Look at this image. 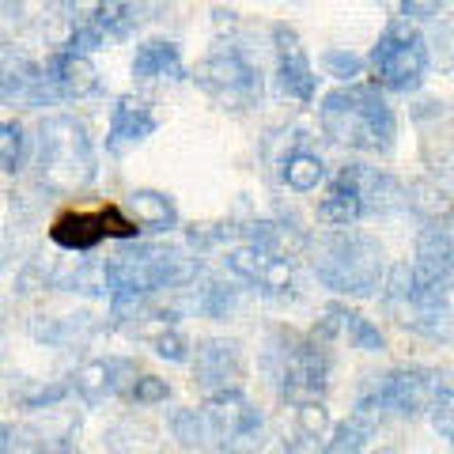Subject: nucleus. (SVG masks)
<instances>
[{"label": "nucleus", "instance_id": "28", "mask_svg": "<svg viewBox=\"0 0 454 454\" xmlns=\"http://www.w3.org/2000/svg\"><path fill=\"white\" fill-rule=\"evenodd\" d=\"M295 428H300L303 439H325V432H330V413H325L322 397H310V402L295 405Z\"/></svg>", "mask_w": 454, "mask_h": 454}, {"label": "nucleus", "instance_id": "15", "mask_svg": "<svg viewBox=\"0 0 454 454\" xmlns=\"http://www.w3.org/2000/svg\"><path fill=\"white\" fill-rule=\"evenodd\" d=\"M155 114L152 106L145 103V98H137V95H121L118 103H114L110 110V129H106V152L110 155H121V152H129L137 148L140 140H148L155 133Z\"/></svg>", "mask_w": 454, "mask_h": 454}, {"label": "nucleus", "instance_id": "35", "mask_svg": "<svg viewBox=\"0 0 454 454\" xmlns=\"http://www.w3.org/2000/svg\"><path fill=\"white\" fill-rule=\"evenodd\" d=\"M103 46H106V35L98 31V27L80 23V27H73V35H68V50H76V53H95Z\"/></svg>", "mask_w": 454, "mask_h": 454}, {"label": "nucleus", "instance_id": "7", "mask_svg": "<svg viewBox=\"0 0 454 454\" xmlns=\"http://www.w3.org/2000/svg\"><path fill=\"white\" fill-rule=\"evenodd\" d=\"M197 88H201L208 98H216L223 110H250L262 103V68L250 61V57L231 46V42H223L216 46L201 65H197Z\"/></svg>", "mask_w": 454, "mask_h": 454}, {"label": "nucleus", "instance_id": "18", "mask_svg": "<svg viewBox=\"0 0 454 454\" xmlns=\"http://www.w3.org/2000/svg\"><path fill=\"white\" fill-rule=\"evenodd\" d=\"M133 76L137 80H186V65L175 42L152 38L133 53Z\"/></svg>", "mask_w": 454, "mask_h": 454}, {"label": "nucleus", "instance_id": "23", "mask_svg": "<svg viewBox=\"0 0 454 454\" xmlns=\"http://www.w3.org/2000/svg\"><path fill=\"white\" fill-rule=\"evenodd\" d=\"M170 435H175V443L182 450H205V447H212L205 409H175V413H170Z\"/></svg>", "mask_w": 454, "mask_h": 454}, {"label": "nucleus", "instance_id": "30", "mask_svg": "<svg viewBox=\"0 0 454 454\" xmlns=\"http://www.w3.org/2000/svg\"><path fill=\"white\" fill-rule=\"evenodd\" d=\"M322 73L340 80V83H352V80L364 76V57H356L352 50H325L322 53Z\"/></svg>", "mask_w": 454, "mask_h": 454}, {"label": "nucleus", "instance_id": "2", "mask_svg": "<svg viewBox=\"0 0 454 454\" xmlns=\"http://www.w3.org/2000/svg\"><path fill=\"white\" fill-rule=\"evenodd\" d=\"M310 269L322 288L333 295H352V300H367L382 288V273H387V258H382L379 239L364 231H325L310 239Z\"/></svg>", "mask_w": 454, "mask_h": 454}, {"label": "nucleus", "instance_id": "1", "mask_svg": "<svg viewBox=\"0 0 454 454\" xmlns=\"http://www.w3.org/2000/svg\"><path fill=\"white\" fill-rule=\"evenodd\" d=\"M322 133L340 148H356L372 155H390L397 140V118L387 95L372 83L352 80L322 98L318 106Z\"/></svg>", "mask_w": 454, "mask_h": 454}, {"label": "nucleus", "instance_id": "31", "mask_svg": "<svg viewBox=\"0 0 454 454\" xmlns=\"http://www.w3.org/2000/svg\"><path fill=\"white\" fill-rule=\"evenodd\" d=\"M197 310L208 318H227L235 310V288H227V284H208V288L197 295Z\"/></svg>", "mask_w": 454, "mask_h": 454}, {"label": "nucleus", "instance_id": "32", "mask_svg": "<svg viewBox=\"0 0 454 454\" xmlns=\"http://www.w3.org/2000/svg\"><path fill=\"white\" fill-rule=\"evenodd\" d=\"M152 348H155V356L167 360V364H186L190 360V340L178 330H170V325H163V330L152 337Z\"/></svg>", "mask_w": 454, "mask_h": 454}, {"label": "nucleus", "instance_id": "10", "mask_svg": "<svg viewBox=\"0 0 454 454\" xmlns=\"http://www.w3.org/2000/svg\"><path fill=\"white\" fill-rule=\"evenodd\" d=\"M193 382L205 397L243 390V382H247L243 345H239V340H227V337L201 340V345H197V356H193Z\"/></svg>", "mask_w": 454, "mask_h": 454}, {"label": "nucleus", "instance_id": "12", "mask_svg": "<svg viewBox=\"0 0 454 454\" xmlns=\"http://www.w3.org/2000/svg\"><path fill=\"white\" fill-rule=\"evenodd\" d=\"M273 46H277V83H280V91L288 98H295V103H315L318 76H315V65H310L300 35H295L288 23H277L273 27Z\"/></svg>", "mask_w": 454, "mask_h": 454}, {"label": "nucleus", "instance_id": "3", "mask_svg": "<svg viewBox=\"0 0 454 454\" xmlns=\"http://www.w3.org/2000/svg\"><path fill=\"white\" fill-rule=\"evenodd\" d=\"M106 295H155L167 288H186L201 273V262L175 247H152L121 239V247L103 262Z\"/></svg>", "mask_w": 454, "mask_h": 454}, {"label": "nucleus", "instance_id": "4", "mask_svg": "<svg viewBox=\"0 0 454 454\" xmlns=\"http://www.w3.org/2000/svg\"><path fill=\"white\" fill-rule=\"evenodd\" d=\"M265 375L273 379L277 394L284 402L300 405L310 397H325L333 375V352L330 340L315 333H292V330H273L265 340Z\"/></svg>", "mask_w": 454, "mask_h": 454}, {"label": "nucleus", "instance_id": "17", "mask_svg": "<svg viewBox=\"0 0 454 454\" xmlns=\"http://www.w3.org/2000/svg\"><path fill=\"white\" fill-rule=\"evenodd\" d=\"M364 216V201H360V182H356V167H345L340 175L330 182V190L318 201V223L325 227H348Z\"/></svg>", "mask_w": 454, "mask_h": 454}, {"label": "nucleus", "instance_id": "13", "mask_svg": "<svg viewBox=\"0 0 454 454\" xmlns=\"http://www.w3.org/2000/svg\"><path fill=\"white\" fill-rule=\"evenodd\" d=\"M137 379V364L125 356H103V360H88L68 382V394H76L83 405L95 409L129 390V382Z\"/></svg>", "mask_w": 454, "mask_h": 454}, {"label": "nucleus", "instance_id": "8", "mask_svg": "<svg viewBox=\"0 0 454 454\" xmlns=\"http://www.w3.org/2000/svg\"><path fill=\"white\" fill-rule=\"evenodd\" d=\"M372 65L379 68V83L387 91L397 95H413L424 76H428V65H432V53H428V42L413 27V20H394L387 31L379 35L375 50H372Z\"/></svg>", "mask_w": 454, "mask_h": 454}, {"label": "nucleus", "instance_id": "22", "mask_svg": "<svg viewBox=\"0 0 454 454\" xmlns=\"http://www.w3.org/2000/svg\"><path fill=\"white\" fill-rule=\"evenodd\" d=\"M375 428H379V424H375L372 417L352 413L348 420L337 424L330 439H325V450H330V454H356V450H364L367 443H372Z\"/></svg>", "mask_w": 454, "mask_h": 454}, {"label": "nucleus", "instance_id": "5", "mask_svg": "<svg viewBox=\"0 0 454 454\" xmlns=\"http://www.w3.org/2000/svg\"><path fill=\"white\" fill-rule=\"evenodd\" d=\"M35 167H38V182L50 193L88 190L98 175V163H95V148H91V137L83 129V121L68 118V114L42 118Z\"/></svg>", "mask_w": 454, "mask_h": 454}, {"label": "nucleus", "instance_id": "14", "mask_svg": "<svg viewBox=\"0 0 454 454\" xmlns=\"http://www.w3.org/2000/svg\"><path fill=\"white\" fill-rule=\"evenodd\" d=\"M205 420H208V435L216 439L212 447H231L235 439H247L262 428V413L254 409L243 390H231V394H216V397H205Z\"/></svg>", "mask_w": 454, "mask_h": 454}, {"label": "nucleus", "instance_id": "11", "mask_svg": "<svg viewBox=\"0 0 454 454\" xmlns=\"http://www.w3.org/2000/svg\"><path fill=\"white\" fill-rule=\"evenodd\" d=\"M0 98L12 103V106L38 110V106H53L57 91L50 88L46 68L35 65L31 57L0 50Z\"/></svg>", "mask_w": 454, "mask_h": 454}, {"label": "nucleus", "instance_id": "25", "mask_svg": "<svg viewBox=\"0 0 454 454\" xmlns=\"http://www.w3.org/2000/svg\"><path fill=\"white\" fill-rule=\"evenodd\" d=\"M137 8L129 0H103V8H98V20L95 27L103 31L106 38H129L137 31Z\"/></svg>", "mask_w": 454, "mask_h": 454}, {"label": "nucleus", "instance_id": "33", "mask_svg": "<svg viewBox=\"0 0 454 454\" xmlns=\"http://www.w3.org/2000/svg\"><path fill=\"white\" fill-rule=\"evenodd\" d=\"M125 394H129V402H137V405H160V402H167V397H170V387H167V379L137 375Z\"/></svg>", "mask_w": 454, "mask_h": 454}, {"label": "nucleus", "instance_id": "27", "mask_svg": "<svg viewBox=\"0 0 454 454\" xmlns=\"http://www.w3.org/2000/svg\"><path fill=\"white\" fill-rule=\"evenodd\" d=\"M405 205L424 220H435L439 212H447V193L435 186V182H413L405 190Z\"/></svg>", "mask_w": 454, "mask_h": 454}, {"label": "nucleus", "instance_id": "34", "mask_svg": "<svg viewBox=\"0 0 454 454\" xmlns=\"http://www.w3.org/2000/svg\"><path fill=\"white\" fill-rule=\"evenodd\" d=\"M428 409H432V424H435V432L443 435V439H450L454 435V402H450V387L447 382H439V390H435V397L428 402Z\"/></svg>", "mask_w": 454, "mask_h": 454}, {"label": "nucleus", "instance_id": "26", "mask_svg": "<svg viewBox=\"0 0 454 454\" xmlns=\"http://www.w3.org/2000/svg\"><path fill=\"white\" fill-rule=\"evenodd\" d=\"M27 160V137L20 121H0V167L8 175H20Z\"/></svg>", "mask_w": 454, "mask_h": 454}, {"label": "nucleus", "instance_id": "19", "mask_svg": "<svg viewBox=\"0 0 454 454\" xmlns=\"http://www.w3.org/2000/svg\"><path fill=\"white\" fill-rule=\"evenodd\" d=\"M129 216L137 220L140 231H155V235L175 231L178 227V208L160 190H133L129 193Z\"/></svg>", "mask_w": 454, "mask_h": 454}, {"label": "nucleus", "instance_id": "20", "mask_svg": "<svg viewBox=\"0 0 454 454\" xmlns=\"http://www.w3.org/2000/svg\"><path fill=\"white\" fill-rule=\"evenodd\" d=\"M356 182H360V201H364V216L367 212H394V208H405V190L402 182L382 175V170L372 167H356Z\"/></svg>", "mask_w": 454, "mask_h": 454}, {"label": "nucleus", "instance_id": "29", "mask_svg": "<svg viewBox=\"0 0 454 454\" xmlns=\"http://www.w3.org/2000/svg\"><path fill=\"white\" fill-rule=\"evenodd\" d=\"M12 450H50V443L38 428H27V424H0V454H12Z\"/></svg>", "mask_w": 454, "mask_h": 454}, {"label": "nucleus", "instance_id": "16", "mask_svg": "<svg viewBox=\"0 0 454 454\" xmlns=\"http://www.w3.org/2000/svg\"><path fill=\"white\" fill-rule=\"evenodd\" d=\"M46 80L57 91V98H88L98 91V68L91 65L88 53L61 50L46 61Z\"/></svg>", "mask_w": 454, "mask_h": 454}, {"label": "nucleus", "instance_id": "36", "mask_svg": "<svg viewBox=\"0 0 454 454\" xmlns=\"http://www.w3.org/2000/svg\"><path fill=\"white\" fill-rule=\"evenodd\" d=\"M65 397H68V382H53V387H42L35 394H27L23 405L27 409H53L57 402H65Z\"/></svg>", "mask_w": 454, "mask_h": 454}, {"label": "nucleus", "instance_id": "24", "mask_svg": "<svg viewBox=\"0 0 454 454\" xmlns=\"http://www.w3.org/2000/svg\"><path fill=\"white\" fill-rule=\"evenodd\" d=\"M337 322H340V333H345L360 352H387V337H382V330L372 318H364L360 310H348V307L337 303Z\"/></svg>", "mask_w": 454, "mask_h": 454}, {"label": "nucleus", "instance_id": "9", "mask_svg": "<svg viewBox=\"0 0 454 454\" xmlns=\"http://www.w3.org/2000/svg\"><path fill=\"white\" fill-rule=\"evenodd\" d=\"M140 227L133 216H125L118 205L95 208V212H65L50 227V239L68 254H91L106 239H137Z\"/></svg>", "mask_w": 454, "mask_h": 454}, {"label": "nucleus", "instance_id": "21", "mask_svg": "<svg viewBox=\"0 0 454 454\" xmlns=\"http://www.w3.org/2000/svg\"><path fill=\"white\" fill-rule=\"evenodd\" d=\"M280 178L292 193H310V190H318V182H325V163H322V155L300 148L284 160Z\"/></svg>", "mask_w": 454, "mask_h": 454}, {"label": "nucleus", "instance_id": "6", "mask_svg": "<svg viewBox=\"0 0 454 454\" xmlns=\"http://www.w3.org/2000/svg\"><path fill=\"white\" fill-rule=\"evenodd\" d=\"M439 390V372L432 367H394L387 375H375L356 397V413L372 417L375 424L382 417H420Z\"/></svg>", "mask_w": 454, "mask_h": 454}]
</instances>
